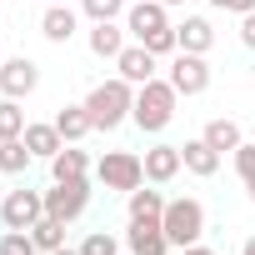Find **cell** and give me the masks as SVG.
I'll return each instance as SVG.
<instances>
[{"label":"cell","instance_id":"1","mask_svg":"<svg viewBox=\"0 0 255 255\" xmlns=\"http://www.w3.org/2000/svg\"><path fill=\"white\" fill-rule=\"evenodd\" d=\"M175 100H180V95H175V85L155 75V80L135 85V105H130V120L140 125L145 135H160L165 125L175 120Z\"/></svg>","mask_w":255,"mask_h":255},{"label":"cell","instance_id":"2","mask_svg":"<svg viewBox=\"0 0 255 255\" xmlns=\"http://www.w3.org/2000/svg\"><path fill=\"white\" fill-rule=\"evenodd\" d=\"M130 105H135V85L130 80H100L90 95H85V110H90V125L95 130H115V125L130 120Z\"/></svg>","mask_w":255,"mask_h":255},{"label":"cell","instance_id":"3","mask_svg":"<svg viewBox=\"0 0 255 255\" xmlns=\"http://www.w3.org/2000/svg\"><path fill=\"white\" fill-rule=\"evenodd\" d=\"M160 225H165L170 250H185V245H195V240L205 235V205H200L195 195H175V200H165Z\"/></svg>","mask_w":255,"mask_h":255},{"label":"cell","instance_id":"4","mask_svg":"<svg viewBox=\"0 0 255 255\" xmlns=\"http://www.w3.org/2000/svg\"><path fill=\"white\" fill-rule=\"evenodd\" d=\"M95 180L105 190H120V195H130L135 185H145V160L135 150H105L95 160Z\"/></svg>","mask_w":255,"mask_h":255},{"label":"cell","instance_id":"5","mask_svg":"<svg viewBox=\"0 0 255 255\" xmlns=\"http://www.w3.org/2000/svg\"><path fill=\"white\" fill-rule=\"evenodd\" d=\"M90 175H75V180H50V190H45V215H55V220H80L85 210H90Z\"/></svg>","mask_w":255,"mask_h":255},{"label":"cell","instance_id":"6","mask_svg":"<svg viewBox=\"0 0 255 255\" xmlns=\"http://www.w3.org/2000/svg\"><path fill=\"white\" fill-rule=\"evenodd\" d=\"M40 215H45V190L20 185V190H10L5 200H0V225L5 230H30Z\"/></svg>","mask_w":255,"mask_h":255},{"label":"cell","instance_id":"7","mask_svg":"<svg viewBox=\"0 0 255 255\" xmlns=\"http://www.w3.org/2000/svg\"><path fill=\"white\" fill-rule=\"evenodd\" d=\"M170 85H175V95H205L210 90V65H205V55H190V50H175V60H170V75H165Z\"/></svg>","mask_w":255,"mask_h":255},{"label":"cell","instance_id":"8","mask_svg":"<svg viewBox=\"0 0 255 255\" xmlns=\"http://www.w3.org/2000/svg\"><path fill=\"white\" fill-rule=\"evenodd\" d=\"M40 85V65L30 55H10V60H0V95L5 100H20Z\"/></svg>","mask_w":255,"mask_h":255},{"label":"cell","instance_id":"9","mask_svg":"<svg viewBox=\"0 0 255 255\" xmlns=\"http://www.w3.org/2000/svg\"><path fill=\"white\" fill-rule=\"evenodd\" d=\"M125 250H130V255H170L165 225L160 220H130V225H125Z\"/></svg>","mask_w":255,"mask_h":255},{"label":"cell","instance_id":"10","mask_svg":"<svg viewBox=\"0 0 255 255\" xmlns=\"http://www.w3.org/2000/svg\"><path fill=\"white\" fill-rule=\"evenodd\" d=\"M165 25H170L165 0H135V5L125 10V30H130L135 40H145V35H155V30H165Z\"/></svg>","mask_w":255,"mask_h":255},{"label":"cell","instance_id":"11","mask_svg":"<svg viewBox=\"0 0 255 255\" xmlns=\"http://www.w3.org/2000/svg\"><path fill=\"white\" fill-rule=\"evenodd\" d=\"M155 60H160V55H150V50L135 40V45H125V50L115 55V75L130 80V85H145V80H155Z\"/></svg>","mask_w":255,"mask_h":255},{"label":"cell","instance_id":"12","mask_svg":"<svg viewBox=\"0 0 255 255\" xmlns=\"http://www.w3.org/2000/svg\"><path fill=\"white\" fill-rule=\"evenodd\" d=\"M140 160H145V180H150V185H170V180L185 170V160H180V145H150Z\"/></svg>","mask_w":255,"mask_h":255},{"label":"cell","instance_id":"13","mask_svg":"<svg viewBox=\"0 0 255 255\" xmlns=\"http://www.w3.org/2000/svg\"><path fill=\"white\" fill-rule=\"evenodd\" d=\"M125 35H130L125 25H115V20H95L85 40H90V55H100V60H115V55H120L125 45H130Z\"/></svg>","mask_w":255,"mask_h":255},{"label":"cell","instance_id":"14","mask_svg":"<svg viewBox=\"0 0 255 255\" xmlns=\"http://www.w3.org/2000/svg\"><path fill=\"white\" fill-rule=\"evenodd\" d=\"M180 160H185V170H190V175H200V180H210V175L220 170V150H215L205 135L185 140V145H180Z\"/></svg>","mask_w":255,"mask_h":255},{"label":"cell","instance_id":"15","mask_svg":"<svg viewBox=\"0 0 255 255\" xmlns=\"http://www.w3.org/2000/svg\"><path fill=\"white\" fill-rule=\"evenodd\" d=\"M25 145H30L35 160H55L60 145H65V135L55 130V120H30V125H25Z\"/></svg>","mask_w":255,"mask_h":255},{"label":"cell","instance_id":"16","mask_svg":"<svg viewBox=\"0 0 255 255\" xmlns=\"http://www.w3.org/2000/svg\"><path fill=\"white\" fill-rule=\"evenodd\" d=\"M75 30H80V15H75L70 5H45V15H40V35H45L50 45H65Z\"/></svg>","mask_w":255,"mask_h":255},{"label":"cell","instance_id":"17","mask_svg":"<svg viewBox=\"0 0 255 255\" xmlns=\"http://www.w3.org/2000/svg\"><path fill=\"white\" fill-rule=\"evenodd\" d=\"M175 40H180V50H190V55H205V50L215 45V25H210L205 15H185V20L175 25Z\"/></svg>","mask_w":255,"mask_h":255},{"label":"cell","instance_id":"18","mask_svg":"<svg viewBox=\"0 0 255 255\" xmlns=\"http://www.w3.org/2000/svg\"><path fill=\"white\" fill-rule=\"evenodd\" d=\"M55 130L65 135V145H80V140L95 130V125H90V110H85V100H80V105H60V110H55Z\"/></svg>","mask_w":255,"mask_h":255},{"label":"cell","instance_id":"19","mask_svg":"<svg viewBox=\"0 0 255 255\" xmlns=\"http://www.w3.org/2000/svg\"><path fill=\"white\" fill-rule=\"evenodd\" d=\"M125 215L130 220H160L165 215V195L150 190V180H145V185H135L130 195H125Z\"/></svg>","mask_w":255,"mask_h":255},{"label":"cell","instance_id":"20","mask_svg":"<svg viewBox=\"0 0 255 255\" xmlns=\"http://www.w3.org/2000/svg\"><path fill=\"white\" fill-rule=\"evenodd\" d=\"M75 175H90V160L80 145H60V155L50 160V180H75Z\"/></svg>","mask_w":255,"mask_h":255},{"label":"cell","instance_id":"21","mask_svg":"<svg viewBox=\"0 0 255 255\" xmlns=\"http://www.w3.org/2000/svg\"><path fill=\"white\" fill-rule=\"evenodd\" d=\"M200 135H205V140H210L220 155H225V150L235 155V150H240V140H245V135H240V125H235V120H225V115H220V120H210Z\"/></svg>","mask_w":255,"mask_h":255},{"label":"cell","instance_id":"22","mask_svg":"<svg viewBox=\"0 0 255 255\" xmlns=\"http://www.w3.org/2000/svg\"><path fill=\"white\" fill-rule=\"evenodd\" d=\"M30 165H35V155H30L25 135L20 140H0V170H5V175H25Z\"/></svg>","mask_w":255,"mask_h":255},{"label":"cell","instance_id":"23","mask_svg":"<svg viewBox=\"0 0 255 255\" xmlns=\"http://www.w3.org/2000/svg\"><path fill=\"white\" fill-rule=\"evenodd\" d=\"M30 240L40 245V255H45V250H65V220H55V215H40V220L30 225Z\"/></svg>","mask_w":255,"mask_h":255},{"label":"cell","instance_id":"24","mask_svg":"<svg viewBox=\"0 0 255 255\" xmlns=\"http://www.w3.org/2000/svg\"><path fill=\"white\" fill-rule=\"evenodd\" d=\"M25 110H20V100H0V140H20L25 135Z\"/></svg>","mask_w":255,"mask_h":255},{"label":"cell","instance_id":"25","mask_svg":"<svg viewBox=\"0 0 255 255\" xmlns=\"http://www.w3.org/2000/svg\"><path fill=\"white\" fill-rule=\"evenodd\" d=\"M0 255H40L30 230H0Z\"/></svg>","mask_w":255,"mask_h":255},{"label":"cell","instance_id":"26","mask_svg":"<svg viewBox=\"0 0 255 255\" xmlns=\"http://www.w3.org/2000/svg\"><path fill=\"white\" fill-rule=\"evenodd\" d=\"M75 250H80V255H120V240H115L110 230H90Z\"/></svg>","mask_w":255,"mask_h":255},{"label":"cell","instance_id":"27","mask_svg":"<svg viewBox=\"0 0 255 255\" xmlns=\"http://www.w3.org/2000/svg\"><path fill=\"white\" fill-rule=\"evenodd\" d=\"M235 170H240L245 195H250V205H255V145H250V140H240V150H235Z\"/></svg>","mask_w":255,"mask_h":255},{"label":"cell","instance_id":"28","mask_svg":"<svg viewBox=\"0 0 255 255\" xmlns=\"http://www.w3.org/2000/svg\"><path fill=\"white\" fill-rule=\"evenodd\" d=\"M80 10L90 20H115V15H125L130 5H125V0H80Z\"/></svg>","mask_w":255,"mask_h":255},{"label":"cell","instance_id":"29","mask_svg":"<svg viewBox=\"0 0 255 255\" xmlns=\"http://www.w3.org/2000/svg\"><path fill=\"white\" fill-rule=\"evenodd\" d=\"M240 45H245V50H255V10H250V15H240Z\"/></svg>","mask_w":255,"mask_h":255},{"label":"cell","instance_id":"30","mask_svg":"<svg viewBox=\"0 0 255 255\" xmlns=\"http://www.w3.org/2000/svg\"><path fill=\"white\" fill-rule=\"evenodd\" d=\"M220 10H230V15H250L255 0H220Z\"/></svg>","mask_w":255,"mask_h":255},{"label":"cell","instance_id":"31","mask_svg":"<svg viewBox=\"0 0 255 255\" xmlns=\"http://www.w3.org/2000/svg\"><path fill=\"white\" fill-rule=\"evenodd\" d=\"M240 255H255V235H250V240H245V245H240Z\"/></svg>","mask_w":255,"mask_h":255},{"label":"cell","instance_id":"32","mask_svg":"<svg viewBox=\"0 0 255 255\" xmlns=\"http://www.w3.org/2000/svg\"><path fill=\"white\" fill-rule=\"evenodd\" d=\"M45 255H80V250H70V245H65V250H45Z\"/></svg>","mask_w":255,"mask_h":255},{"label":"cell","instance_id":"33","mask_svg":"<svg viewBox=\"0 0 255 255\" xmlns=\"http://www.w3.org/2000/svg\"><path fill=\"white\" fill-rule=\"evenodd\" d=\"M45 5H65V0H45Z\"/></svg>","mask_w":255,"mask_h":255},{"label":"cell","instance_id":"34","mask_svg":"<svg viewBox=\"0 0 255 255\" xmlns=\"http://www.w3.org/2000/svg\"><path fill=\"white\" fill-rule=\"evenodd\" d=\"M165 5H180V0H165Z\"/></svg>","mask_w":255,"mask_h":255},{"label":"cell","instance_id":"35","mask_svg":"<svg viewBox=\"0 0 255 255\" xmlns=\"http://www.w3.org/2000/svg\"><path fill=\"white\" fill-rule=\"evenodd\" d=\"M120 255H130V250H120Z\"/></svg>","mask_w":255,"mask_h":255},{"label":"cell","instance_id":"36","mask_svg":"<svg viewBox=\"0 0 255 255\" xmlns=\"http://www.w3.org/2000/svg\"><path fill=\"white\" fill-rule=\"evenodd\" d=\"M0 60H5V55H0Z\"/></svg>","mask_w":255,"mask_h":255}]
</instances>
